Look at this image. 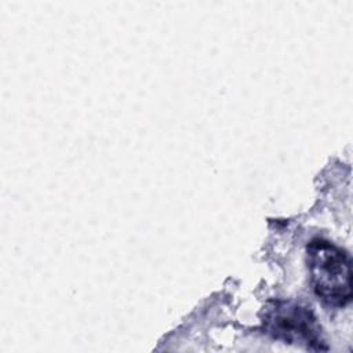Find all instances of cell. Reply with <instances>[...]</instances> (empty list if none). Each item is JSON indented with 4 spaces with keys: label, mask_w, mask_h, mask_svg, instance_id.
Returning <instances> with one entry per match:
<instances>
[{
    "label": "cell",
    "mask_w": 353,
    "mask_h": 353,
    "mask_svg": "<svg viewBox=\"0 0 353 353\" xmlns=\"http://www.w3.org/2000/svg\"><path fill=\"white\" fill-rule=\"evenodd\" d=\"M263 331L273 339L303 346L312 350H327L321 327L313 310L294 301H273L263 310Z\"/></svg>",
    "instance_id": "obj_2"
},
{
    "label": "cell",
    "mask_w": 353,
    "mask_h": 353,
    "mask_svg": "<svg viewBox=\"0 0 353 353\" xmlns=\"http://www.w3.org/2000/svg\"><path fill=\"white\" fill-rule=\"evenodd\" d=\"M312 288L319 299L335 307L352 299V268L347 254L325 239H313L306 247Z\"/></svg>",
    "instance_id": "obj_1"
}]
</instances>
